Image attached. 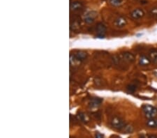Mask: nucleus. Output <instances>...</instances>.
<instances>
[{
	"mask_svg": "<svg viewBox=\"0 0 157 138\" xmlns=\"http://www.w3.org/2000/svg\"><path fill=\"white\" fill-rule=\"evenodd\" d=\"M83 7V4L78 1H73L70 4V9L71 11H73V12L79 11V10H82Z\"/></svg>",
	"mask_w": 157,
	"mask_h": 138,
	"instance_id": "obj_8",
	"label": "nucleus"
},
{
	"mask_svg": "<svg viewBox=\"0 0 157 138\" xmlns=\"http://www.w3.org/2000/svg\"><path fill=\"white\" fill-rule=\"evenodd\" d=\"M96 32L97 36L100 38H103L106 33V27L104 24L101 22L98 23L96 26Z\"/></svg>",
	"mask_w": 157,
	"mask_h": 138,
	"instance_id": "obj_5",
	"label": "nucleus"
},
{
	"mask_svg": "<svg viewBox=\"0 0 157 138\" xmlns=\"http://www.w3.org/2000/svg\"><path fill=\"white\" fill-rule=\"evenodd\" d=\"M150 16L152 18H157V6L152 8L150 11Z\"/></svg>",
	"mask_w": 157,
	"mask_h": 138,
	"instance_id": "obj_16",
	"label": "nucleus"
},
{
	"mask_svg": "<svg viewBox=\"0 0 157 138\" xmlns=\"http://www.w3.org/2000/svg\"><path fill=\"white\" fill-rule=\"evenodd\" d=\"M110 125L115 129L122 131V129L126 124L124 121L122 119H121L120 117L113 116L110 120Z\"/></svg>",
	"mask_w": 157,
	"mask_h": 138,
	"instance_id": "obj_2",
	"label": "nucleus"
},
{
	"mask_svg": "<svg viewBox=\"0 0 157 138\" xmlns=\"http://www.w3.org/2000/svg\"><path fill=\"white\" fill-rule=\"evenodd\" d=\"M151 62H152V61H151L150 57L147 56L142 55L139 59V64L142 66H148L149 64H150Z\"/></svg>",
	"mask_w": 157,
	"mask_h": 138,
	"instance_id": "obj_9",
	"label": "nucleus"
},
{
	"mask_svg": "<svg viewBox=\"0 0 157 138\" xmlns=\"http://www.w3.org/2000/svg\"><path fill=\"white\" fill-rule=\"evenodd\" d=\"M74 55L76 56L77 59L80 62H83L85 59H86L87 57V52H84V51H78L75 53Z\"/></svg>",
	"mask_w": 157,
	"mask_h": 138,
	"instance_id": "obj_12",
	"label": "nucleus"
},
{
	"mask_svg": "<svg viewBox=\"0 0 157 138\" xmlns=\"http://www.w3.org/2000/svg\"><path fill=\"white\" fill-rule=\"evenodd\" d=\"M133 127L131 126V125H126L124 128L122 129V131H124V133H131L132 131H133Z\"/></svg>",
	"mask_w": 157,
	"mask_h": 138,
	"instance_id": "obj_17",
	"label": "nucleus"
},
{
	"mask_svg": "<svg viewBox=\"0 0 157 138\" xmlns=\"http://www.w3.org/2000/svg\"><path fill=\"white\" fill-rule=\"evenodd\" d=\"M96 17H97V13L95 11H89L85 15L84 17V20L87 24H92L94 22Z\"/></svg>",
	"mask_w": 157,
	"mask_h": 138,
	"instance_id": "obj_6",
	"label": "nucleus"
},
{
	"mask_svg": "<svg viewBox=\"0 0 157 138\" xmlns=\"http://www.w3.org/2000/svg\"><path fill=\"white\" fill-rule=\"evenodd\" d=\"M102 102V100L100 99V98H94L90 100L89 102V105L92 107V108H97L100 105Z\"/></svg>",
	"mask_w": 157,
	"mask_h": 138,
	"instance_id": "obj_13",
	"label": "nucleus"
},
{
	"mask_svg": "<svg viewBox=\"0 0 157 138\" xmlns=\"http://www.w3.org/2000/svg\"><path fill=\"white\" fill-rule=\"evenodd\" d=\"M149 57L152 62H157V50L152 48L149 51Z\"/></svg>",
	"mask_w": 157,
	"mask_h": 138,
	"instance_id": "obj_11",
	"label": "nucleus"
},
{
	"mask_svg": "<svg viewBox=\"0 0 157 138\" xmlns=\"http://www.w3.org/2000/svg\"><path fill=\"white\" fill-rule=\"evenodd\" d=\"M144 16V10L141 8H135L132 10L130 13V17L133 20H139Z\"/></svg>",
	"mask_w": 157,
	"mask_h": 138,
	"instance_id": "obj_3",
	"label": "nucleus"
},
{
	"mask_svg": "<svg viewBox=\"0 0 157 138\" xmlns=\"http://www.w3.org/2000/svg\"><path fill=\"white\" fill-rule=\"evenodd\" d=\"M96 137H103V135H101V134H100V133H97V134H96Z\"/></svg>",
	"mask_w": 157,
	"mask_h": 138,
	"instance_id": "obj_19",
	"label": "nucleus"
},
{
	"mask_svg": "<svg viewBox=\"0 0 157 138\" xmlns=\"http://www.w3.org/2000/svg\"><path fill=\"white\" fill-rule=\"evenodd\" d=\"M78 117H79L80 120L81 121H83V122L85 123L88 121L87 116H86V114H83V113H80V114L78 115Z\"/></svg>",
	"mask_w": 157,
	"mask_h": 138,
	"instance_id": "obj_18",
	"label": "nucleus"
},
{
	"mask_svg": "<svg viewBox=\"0 0 157 138\" xmlns=\"http://www.w3.org/2000/svg\"><path fill=\"white\" fill-rule=\"evenodd\" d=\"M126 89L128 91L131 92V93H133V92H135L137 90L138 87L137 85H134V84H131V85H129L127 86Z\"/></svg>",
	"mask_w": 157,
	"mask_h": 138,
	"instance_id": "obj_14",
	"label": "nucleus"
},
{
	"mask_svg": "<svg viewBox=\"0 0 157 138\" xmlns=\"http://www.w3.org/2000/svg\"><path fill=\"white\" fill-rule=\"evenodd\" d=\"M144 115L147 118H154L157 116V108L150 105H144L142 107Z\"/></svg>",
	"mask_w": 157,
	"mask_h": 138,
	"instance_id": "obj_1",
	"label": "nucleus"
},
{
	"mask_svg": "<svg viewBox=\"0 0 157 138\" xmlns=\"http://www.w3.org/2000/svg\"><path fill=\"white\" fill-rule=\"evenodd\" d=\"M110 4L114 6H119L122 3V0H109Z\"/></svg>",
	"mask_w": 157,
	"mask_h": 138,
	"instance_id": "obj_15",
	"label": "nucleus"
},
{
	"mask_svg": "<svg viewBox=\"0 0 157 138\" xmlns=\"http://www.w3.org/2000/svg\"><path fill=\"white\" fill-rule=\"evenodd\" d=\"M146 125L150 128H157V119H149L146 122Z\"/></svg>",
	"mask_w": 157,
	"mask_h": 138,
	"instance_id": "obj_10",
	"label": "nucleus"
},
{
	"mask_svg": "<svg viewBox=\"0 0 157 138\" xmlns=\"http://www.w3.org/2000/svg\"><path fill=\"white\" fill-rule=\"evenodd\" d=\"M127 24V20L124 16H119L114 21V25L117 28H122Z\"/></svg>",
	"mask_w": 157,
	"mask_h": 138,
	"instance_id": "obj_7",
	"label": "nucleus"
},
{
	"mask_svg": "<svg viewBox=\"0 0 157 138\" xmlns=\"http://www.w3.org/2000/svg\"><path fill=\"white\" fill-rule=\"evenodd\" d=\"M121 59L124 62L126 63H129V64H132L135 62V57L133 54L129 52H125L121 54Z\"/></svg>",
	"mask_w": 157,
	"mask_h": 138,
	"instance_id": "obj_4",
	"label": "nucleus"
}]
</instances>
